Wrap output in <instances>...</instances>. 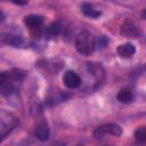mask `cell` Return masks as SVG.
<instances>
[{"mask_svg":"<svg viewBox=\"0 0 146 146\" xmlns=\"http://www.w3.org/2000/svg\"><path fill=\"white\" fill-rule=\"evenodd\" d=\"M25 78V72L19 68L5 71L0 75V92L2 96H10L17 91V86Z\"/></svg>","mask_w":146,"mask_h":146,"instance_id":"1","label":"cell"},{"mask_svg":"<svg viewBox=\"0 0 146 146\" xmlns=\"http://www.w3.org/2000/svg\"><path fill=\"white\" fill-rule=\"evenodd\" d=\"M95 47H96V40L89 31H82L76 35L75 48L81 55L83 56L91 55L95 50Z\"/></svg>","mask_w":146,"mask_h":146,"instance_id":"2","label":"cell"},{"mask_svg":"<svg viewBox=\"0 0 146 146\" xmlns=\"http://www.w3.org/2000/svg\"><path fill=\"white\" fill-rule=\"evenodd\" d=\"M18 119L11 112L2 108L0 110V133H1V141H3L7 136L17 127Z\"/></svg>","mask_w":146,"mask_h":146,"instance_id":"3","label":"cell"},{"mask_svg":"<svg viewBox=\"0 0 146 146\" xmlns=\"http://www.w3.org/2000/svg\"><path fill=\"white\" fill-rule=\"evenodd\" d=\"M24 24L29 29L33 38H40L43 35V18L39 15H27L24 17Z\"/></svg>","mask_w":146,"mask_h":146,"instance_id":"4","label":"cell"},{"mask_svg":"<svg viewBox=\"0 0 146 146\" xmlns=\"http://www.w3.org/2000/svg\"><path fill=\"white\" fill-rule=\"evenodd\" d=\"M122 133H123V130L120 125H117L115 123H106V124L99 125L95 129L94 137L97 138V139L103 138L106 135H112V136H115V137H120Z\"/></svg>","mask_w":146,"mask_h":146,"instance_id":"5","label":"cell"},{"mask_svg":"<svg viewBox=\"0 0 146 146\" xmlns=\"http://www.w3.org/2000/svg\"><path fill=\"white\" fill-rule=\"evenodd\" d=\"M87 71L95 78L97 83H102L105 80V68L100 63L89 62L87 63Z\"/></svg>","mask_w":146,"mask_h":146,"instance_id":"6","label":"cell"},{"mask_svg":"<svg viewBox=\"0 0 146 146\" xmlns=\"http://www.w3.org/2000/svg\"><path fill=\"white\" fill-rule=\"evenodd\" d=\"M121 34L124 38H137L139 35V30L132 19L127 18L121 26Z\"/></svg>","mask_w":146,"mask_h":146,"instance_id":"7","label":"cell"},{"mask_svg":"<svg viewBox=\"0 0 146 146\" xmlns=\"http://www.w3.org/2000/svg\"><path fill=\"white\" fill-rule=\"evenodd\" d=\"M34 133H35V137L40 141H47L49 139V136H50V128H49L48 122L46 120L39 121L38 124L35 125Z\"/></svg>","mask_w":146,"mask_h":146,"instance_id":"8","label":"cell"},{"mask_svg":"<svg viewBox=\"0 0 146 146\" xmlns=\"http://www.w3.org/2000/svg\"><path fill=\"white\" fill-rule=\"evenodd\" d=\"M63 82L68 89H75L80 87L81 79L78 75V73H75L74 71H66L63 75Z\"/></svg>","mask_w":146,"mask_h":146,"instance_id":"9","label":"cell"},{"mask_svg":"<svg viewBox=\"0 0 146 146\" xmlns=\"http://www.w3.org/2000/svg\"><path fill=\"white\" fill-rule=\"evenodd\" d=\"M1 42L5 44L11 46V47H21L24 43V39L22 35L7 32V33L1 34Z\"/></svg>","mask_w":146,"mask_h":146,"instance_id":"10","label":"cell"},{"mask_svg":"<svg viewBox=\"0 0 146 146\" xmlns=\"http://www.w3.org/2000/svg\"><path fill=\"white\" fill-rule=\"evenodd\" d=\"M136 52V47L131 42H125L116 47V54L121 58H131Z\"/></svg>","mask_w":146,"mask_h":146,"instance_id":"11","label":"cell"},{"mask_svg":"<svg viewBox=\"0 0 146 146\" xmlns=\"http://www.w3.org/2000/svg\"><path fill=\"white\" fill-rule=\"evenodd\" d=\"M135 98V95H133V91L129 88V87H123L120 89V91L117 92L116 95V99L122 103V104H129Z\"/></svg>","mask_w":146,"mask_h":146,"instance_id":"12","label":"cell"},{"mask_svg":"<svg viewBox=\"0 0 146 146\" xmlns=\"http://www.w3.org/2000/svg\"><path fill=\"white\" fill-rule=\"evenodd\" d=\"M81 11L86 15V16H88V17H90V18H98L100 15H102V11H99V10H97L92 5H90V3H88V2H83L82 5H81Z\"/></svg>","mask_w":146,"mask_h":146,"instance_id":"13","label":"cell"},{"mask_svg":"<svg viewBox=\"0 0 146 146\" xmlns=\"http://www.w3.org/2000/svg\"><path fill=\"white\" fill-rule=\"evenodd\" d=\"M60 32H62V25H60V23L59 22H54L48 27L44 29L43 35L44 36H48V38H55Z\"/></svg>","mask_w":146,"mask_h":146,"instance_id":"14","label":"cell"},{"mask_svg":"<svg viewBox=\"0 0 146 146\" xmlns=\"http://www.w3.org/2000/svg\"><path fill=\"white\" fill-rule=\"evenodd\" d=\"M135 138L138 141H146V127H140L135 131Z\"/></svg>","mask_w":146,"mask_h":146,"instance_id":"15","label":"cell"},{"mask_svg":"<svg viewBox=\"0 0 146 146\" xmlns=\"http://www.w3.org/2000/svg\"><path fill=\"white\" fill-rule=\"evenodd\" d=\"M107 42H108V39L106 38V35H100L98 38V40L96 41V44L99 47V48H105L107 46Z\"/></svg>","mask_w":146,"mask_h":146,"instance_id":"16","label":"cell"},{"mask_svg":"<svg viewBox=\"0 0 146 146\" xmlns=\"http://www.w3.org/2000/svg\"><path fill=\"white\" fill-rule=\"evenodd\" d=\"M13 3L17 5V6H24V5H27V1H13Z\"/></svg>","mask_w":146,"mask_h":146,"instance_id":"17","label":"cell"},{"mask_svg":"<svg viewBox=\"0 0 146 146\" xmlns=\"http://www.w3.org/2000/svg\"><path fill=\"white\" fill-rule=\"evenodd\" d=\"M141 17H143L144 19H146V9L143 10V13H141Z\"/></svg>","mask_w":146,"mask_h":146,"instance_id":"18","label":"cell"},{"mask_svg":"<svg viewBox=\"0 0 146 146\" xmlns=\"http://www.w3.org/2000/svg\"><path fill=\"white\" fill-rule=\"evenodd\" d=\"M76 146H84V145H76Z\"/></svg>","mask_w":146,"mask_h":146,"instance_id":"19","label":"cell"},{"mask_svg":"<svg viewBox=\"0 0 146 146\" xmlns=\"http://www.w3.org/2000/svg\"><path fill=\"white\" fill-rule=\"evenodd\" d=\"M105 146H111V145H105Z\"/></svg>","mask_w":146,"mask_h":146,"instance_id":"20","label":"cell"}]
</instances>
